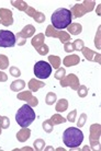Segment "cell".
I'll use <instances>...</instances> for the list:
<instances>
[{
	"mask_svg": "<svg viewBox=\"0 0 101 151\" xmlns=\"http://www.w3.org/2000/svg\"><path fill=\"white\" fill-rule=\"evenodd\" d=\"M73 13L70 10L65 9V8H60L53 12L51 17L52 25L56 30H64L68 27L71 24V19H73Z\"/></svg>",
	"mask_w": 101,
	"mask_h": 151,
	"instance_id": "6da1fadb",
	"label": "cell"
},
{
	"mask_svg": "<svg viewBox=\"0 0 101 151\" xmlns=\"http://www.w3.org/2000/svg\"><path fill=\"white\" fill-rule=\"evenodd\" d=\"M35 112L29 104H24L20 107L17 114H15V122L22 127V128H28L35 119Z\"/></svg>",
	"mask_w": 101,
	"mask_h": 151,
	"instance_id": "7a4b0ae2",
	"label": "cell"
},
{
	"mask_svg": "<svg viewBox=\"0 0 101 151\" xmlns=\"http://www.w3.org/2000/svg\"><path fill=\"white\" fill-rule=\"evenodd\" d=\"M84 140V134L79 128L69 127L63 132V141L68 148H77Z\"/></svg>",
	"mask_w": 101,
	"mask_h": 151,
	"instance_id": "3957f363",
	"label": "cell"
},
{
	"mask_svg": "<svg viewBox=\"0 0 101 151\" xmlns=\"http://www.w3.org/2000/svg\"><path fill=\"white\" fill-rule=\"evenodd\" d=\"M52 66L47 61L40 60L34 65V75L39 79H47L52 73Z\"/></svg>",
	"mask_w": 101,
	"mask_h": 151,
	"instance_id": "277c9868",
	"label": "cell"
},
{
	"mask_svg": "<svg viewBox=\"0 0 101 151\" xmlns=\"http://www.w3.org/2000/svg\"><path fill=\"white\" fill-rule=\"evenodd\" d=\"M15 45V35L11 31L0 30V47H13Z\"/></svg>",
	"mask_w": 101,
	"mask_h": 151,
	"instance_id": "5b68a950",
	"label": "cell"
},
{
	"mask_svg": "<svg viewBox=\"0 0 101 151\" xmlns=\"http://www.w3.org/2000/svg\"><path fill=\"white\" fill-rule=\"evenodd\" d=\"M82 27L79 24V23H74V24H70V27H68V32L73 35H77L79 33H81Z\"/></svg>",
	"mask_w": 101,
	"mask_h": 151,
	"instance_id": "8992f818",
	"label": "cell"
},
{
	"mask_svg": "<svg viewBox=\"0 0 101 151\" xmlns=\"http://www.w3.org/2000/svg\"><path fill=\"white\" fill-rule=\"evenodd\" d=\"M29 136H30V130L28 128H23L21 132H18V135H17V138L19 141H25L26 139H29Z\"/></svg>",
	"mask_w": 101,
	"mask_h": 151,
	"instance_id": "52a82bcc",
	"label": "cell"
},
{
	"mask_svg": "<svg viewBox=\"0 0 101 151\" xmlns=\"http://www.w3.org/2000/svg\"><path fill=\"white\" fill-rule=\"evenodd\" d=\"M25 87V82L23 80H15L11 84V90L12 91H20Z\"/></svg>",
	"mask_w": 101,
	"mask_h": 151,
	"instance_id": "ba28073f",
	"label": "cell"
},
{
	"mask_svg": "<svg viewBox=\"0 0 101 151\" xmlns=\"http://www.w3.org/2000/svg\"><path fill=\"white\" fill-rule=\"evenodd\" d=\"M45 83L43 82H40V81H36V80H31L30 83H29V87H30V89L32 91H36L39 89V88L41 87H44Z\"/></svg>",
	"mask_w": 101,
	"mask_h": 151,
	"instance_id": "9c48e42d",
	"label": "cell"
},
{
	"mask_svg": "<svg viewBox=\"0 0 101 151\" xmlns=\"http://www.w3.org/2000/svg\"><path fill=\"white\" fill-rule=\"evenodd\" d=\"M45 102L47 105H53L54 103L56 102V94L53 93V92H49L47 95H46V99H45Z\"/></svg>",
	"mask_w": 101,
	"mask_h": 151,
	"instance_id": "30bf717a",
	"label": "cell"
},
{
	"mask_svg": "<svg viewBox=\"0 0 101 151\" xmlns=\"http://www.w3.org/2000/svg\"><path fill=\"white\" fill-rule=\"evenodd\" d=\"M66 109H67V101L65 99L60 100L56 105V111L57 112H64V111H66Z\"/></svg>",
	"mask_w": 101,
	"mask_h": 151,
	"instance_id": "8fae6325",
	"label": "cell"
},
{
	"mask_svg": "<svg viewBox=\"0 0 101 151\" xmlns=\"http://www.w3.org/2000/svg\"><path fill=\"white\" fill-rule=\"evenodd\" d=\"M34 32H35L34 27H31V25H28L26 27L23 29V31L21 32V35L24 36V37H29V36H31V35H33Z\"/></svg>",
	"mask_w": 101,
	"mask_h": 151,
	"instance_id": "7c38bea8",
	"label": "cell"
},
{
	"mask_svg": "<svg viewBox=\"0 0 101 151\" xmlns=\"http://www.w3.org/2000/svg\"><path fill=\"white\" fill-rule=\"evenodd\" d=\"M75 61H79V58H78V56L74 55V56L66 57L65 60H64V64L67 65V66H69V65H76L77 63H75Z\"/></svg>",
	"mask_w": 101,
	"mask_h": 151,
	"instance_id": "4fadbf2b",
	"label": "cell"
},
{
	"mask_svg": "<svg viewBox=\"0 0 101 151\" xmlns=\"http://www.w3.org/2000/svg\"><path fill=\"white\" fill-rule=\"evenodd\" d=\"M9 60L4 55H0V69H7Z\"/></svg>",
	"mask_w": 101,
	"mask_h": 151,
	"instance_id": "5bb4252c",
	"label": "cell"
},
{
	"mask_svg": "<svg viewBox=\"0 0 101 151\" xmlns=\"http://www.w3.org/2000/svg\"><path fill=\"white\" fill-rule=\"evenodd\" d=\"M49 61L53 64V66H54V68H58V66H60V59L58 58V57L56 56H49Z\"/></svg>",
	"mask_w": 101,
	"mask_h": 151,
	"instance_id": "9a60e30c",
	"label": "cell"
},
{
	"mask_svg": "<svg viewBox=\"0 0 101 151\" xmlns=\"http://www.w3.org/2000/svg\"><path fill=\"white\" fill-rule=\"evenodd\" d=\"M73 47H74V50H82L84 43H82L81 40H77L73 43Z\"/></svg>",
	"mask_w": 101,
	"mask_h": 151,
	"instance_id": "2e32d148",
	"label": "cell"
},
{
	"mask_svg": "<svg viewBox=\"0 0 101 151\" xmlns=\"http://www.w3.org/2000/svg\"><path fill=\"white\" fill-rule=\"evenodd\" d=\"M44 146H45V142L42 139H38L34 141V148L36 150H42L44 148Z\"/></svg>",
	"mask_w": 101,
	"mask_h": 151,
	"instance_id": "e0dca14e",
	"label": "cell"
},
{
	"mask_svg": "<svg viewBox=\"0 0 101 151\" xmlns=\"http://www.w3.org/2000/svg\"><path fill=\"white\" fill-rule=\"evenodd\" d=\"M51 122H52L53 124H54V123L60 124V123H64V122H66V119L63 118L62 116H60V115H54V116L51 118Z\"/></svg>",
	"mask_w": 101,
	"mask_h": 151,
	"instance_id": "ac0fdd59",
	"label": "cell"
},
{
	"mask_svg": "<svg viewBox=\"0 0 101 151\" xmlns=\"http://www.w3.org/2000/svg\"><path fill=\"white\" fill-rule=\"evenodd\" d=\"M43 128H44L45 132H51L53 130V123L51 121H47L43 123Z\"/></svg>",
	"mask_w": 101,
	"mask_h": 151,
	"instance_id": "d6986e66",
	"label": "cell"
},
{
	"mask_svg": "<svg viewBox=\"0 0 101 151\" xmlns=\"http://www.w3.org/2000/svg\"><path fill=\"white\" fill-rule=\"evenodd\" d=\"M65 69L64 68H60L58 70L56 71V73H55V78L58 80H62L64 78V76H65Z\"/></svg>",
	"mask_w": 101,
	"mask_h": 151,
	"instance_id": "ffe728a7",
	"label": "cell"
},
{
	"mask_svg": "<svg viewBox=\"0 0 101 151\" xmlns=\"http://www.w3.org/2000/svg\"><path fill=\"white\" fill-rule=\"evenodd\" d=\"M10 73H11V76H13V77H20V76H21V71L18 69V67H11V68H10Z\"/></svg>",
	"mask_w": 101,
	"mask_h": 151,
	"instance_id": "44dd1931",
	"label": "cell"
},
{
	"mask_svg": "<svg viewBox=\"0 0 101 151\" xmlns=\"http://www.w3.org/2000/svg\"><path fill=\"white\" fill-rule=\"evenodd\" d=\"M87 92H88V90H87V88L84 87V86H81V87L78 89V95L80 96V98H84V96H86Z\"/></svg>",
	"mask_w": 101,
	"mask_h": 151,
	"instance_id": "7402d4cb",
	"label": "cell"
},
{
	"mask_svg": "<svg viewBox=\"0 0 101 151\" xmlns=\"http://www.w3.org/2000/svg\"><path fill=\"white\" fill-rule=\"evenodd\" d=\"M34 19L36 20V21H38L39 23H41V22H43V21L45 20V15L42 14V13H40V12H39V13H36V14L34 15Z\"/></svg>",
	"mask_w": 101,
	"mask_h": 151,
	"instance_id": "603a6c76",
	"label": "cell"
},
{
	"mask_svg": "<svg viewBox=\"0 0 101 151\" xmlns=\"http://www.w3.org/2000/svg\"><path fill=\"white\" fill-rule=\"evenodd\" d=\"M1 122H2V125H1L2 128H8V127H9L10 122H9V119H8L7 117H2V118H1Z\"/></svg>",
	"mask_w": 101,
	"mask_h": 151,
	"instance_id": "cb8c5ba5",
	"label": "cell"
},
{
	"mask_svg": "<svg viewBox=\"0 0 101 151\" xmlns=\"http://www.w3.org/2000/svg\"><path fill=\"white\" fill-rule=\"evenodd\" d=\"M76 114H77V112H76V110L75 111H73L71 113H69L68 114V119L67 121H69V122H75V116H76Z\"/></svg>",
	"mask_w": 101,
	"mask_h": 151,
	"instance_id": "d4e9b609",
	"label": "cell"
},
{
	"mask_svg": "<svg viewBox=\"0 0 101 151\" xmlns=\"http://www.w3.org/2000/svg\"><path fill=\"white\" fill-rule=\"evenodd\" d=\"M86 114H81V116H80V122H78V127H81L82 125L85 124V122H86Z\"/></svg>",
	"mask_w": 101,
	"mask_h": 151,
	"instance_id": "484cf974",
	"label": "cell"
},
{
	"mask_svg": "<svg viewBox=\"0 0 101 151\" xmlns=\"http://www.w3.org/2000/svg\"><path fill=\"white\" fill-rule=\"evenodd\" d=\"M65 50L66 52H71V50H74V47H73V44H70V43H66L65 44Z\"/></svg>",
	"mask_w": 101,
	"mask_h": 151,
	"instance_id": "4316f807",
	"label": "cell"
}]
</instances>
